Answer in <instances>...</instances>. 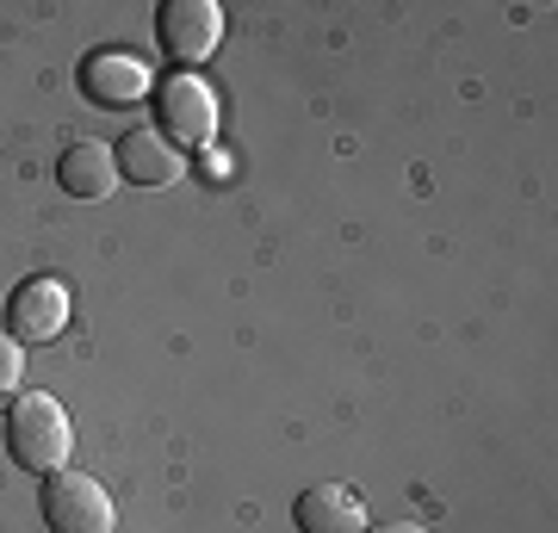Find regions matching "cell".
Wrapping results in <instances>:
<instances>
[{
	"mask_svg": "<svg viewBox=\"0 0 558 533\" xmlns=\"http://www.w3.org/2000/svg\"><path fill=\"white\" fill-rule=\"evenodd\" d=\"M112 161H119V174L131 186H149V193H161V186H174L186 174V156H180L174 143H161L156 131H124Z\"/></svg>",
	"mask_w": 558,
	"mask_h": 533,
	"instance_id": "7",
	"label": "cell"
},
{
	"mask_svg": "<svg viewBox=\"0 0 558 533\" xmlns=\"http://www.w3.org/2000/svg\"><path fill=\"white\" fill-rule=\"evenodd\" d=\"M156 137L174 143V149H205V143L218 137V94H211V81L193 75V69H180V75L156 81Z\"/></svg>",
	"mask_w": 558,
	"mask_h": 533,
	"instance_id": "2",
	"label": "cell"
},
{
	"mask_svg": "<svg viewBox=\"0 0 558 533\" xmlns=\"http://www.w3.org/2000/svg\"><path fill=\"white\" fill-rule=\"evenodd\" d=\"M156 38H161V50H168L174 62L199 69V62L223 44V7L218 0H161Z\"/></svg>",
	"mask_w": 558,
	"mask_h": 533,
	"instance_id": "5",
	"label": "cell"
},
{
	"mask_svg": "<svg viewBox=\"0 0 558 533\" xmlns=\"http://www.w3.org/2000/svg\"><path fill=\"white\" fill-rule=\"evenodd\" d=\"M38 509H44V521H50V533H112V521H119L100 477L69 472V465L44 477Z\"/></svg>",
	"mask_w": 558,
	"mask_h": 533,
	"instance_id": "3",
	"label": "cell"
},
{
	"mask_svg": "<svg viewBox=\"0 0 558 533\" xmlns=\"http://www.w3.org/2000/svg\"><path fill=\"white\" fill-rule=\"evenodd\" d=\"M81 94L100 99V106H137V99L156 94V75L131 50H87L81 57Z\"/></svg>",
	"mask_w": 558,
	"mask_h": 533,
	"instance_id": "6",
	"label": "cell"
},
{
	"mask_svg": "<svg viewBox=\"0 0 558 533\" xmlns=\"http://www.w3.org/2000/svg\"><path fill=\"white\" fill-rule=\"evenodd\" d=\"M20 378H25V348L13 336H0V397L20 391Z\"/></svg>",
	"mask_w": 558,
	"mask_h": 533,
	"instance_id": "10",
	"label": "cell"
},
{
	"mask_svg": "<svg viewBox=\"0 0 558 533\" xmlns=\"http://www.w3.org/2000/svg\"><path fill=\"white\" fill-rule=\"evenodd\" d=\"M292 521H299V533H366V509H360V496L348 484H311V490H299Z\"/></svg>",
	"mask_w": 558,
	"mask_h": 533,
	"instance_id": "8",
	"label": "cell"
},
{
	"mask_svg": "<svg viewBox=\"0 0 558 533\" xmlns=\"http://www.w3.org/2000/svg\"><path fill=\"white\" fill-rule=\"evenodd\" d=\"M7 453H13V465H25L32 477L62 472L69 453H75L69 410H62L50 391H20L13 397V410H7Z\"/></svg>",
	"mask_w": 558,
	"mask_h": 533,
	"instance_id": "1",
	"label": "cell"
},
{
	"mask_svg": "<svg viewBox=\"0 0 558 533\" xmlns=\"http://www.w3.org/2000/svg\"><path fill=\"white\" fill-rule=\"evenodd\" d=\"M57 186L69 198H106L119 186V161H112L106 143H69L57 161Z\"/></svg>",
	"mask_w": 558,
	"mask_h": 533,
	"instance_id": "9",
	"label": "cell"
},
{
	"mask_svg": "<svg viewBox=\"0 0 558 533\" xmlns=\"http://www.w3.org/2000/svg\"><path fill=\"white\" fill-rule=\"evenodd\" d=\"M69 329V286L57 274H32L13 286L7 298V336L20 341V348H44V341H57Z\"/></svg>",
	"mask_w": 558,
	"mask_h": 533,
	"instance_id": "4",
	"label": "cell"
},
{
	"mask_svg": "<svg viewBox=\"0 0 558 533\" xmlns=\"http://www.w3.org/2000/svg\"><path fill=\"white\" fill-rule=\"evenodd\" d=\"M366 533H428L422 521H391V528H366Z\"/></svg>",
	"mask_w": 558,
	"mask_h": 533,
	"instance_id": "11",
	"label": "cell"
}]
</instances>
